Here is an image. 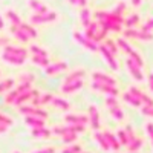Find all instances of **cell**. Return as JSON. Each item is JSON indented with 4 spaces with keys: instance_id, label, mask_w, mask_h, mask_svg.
<instances>
[{
    "instance_id": "cell-3",
    "label": "cell",
    "mask_w": 153,
    "mask_h": 153,
    "mask_svg": "<svg viewBox=\"0 0 153 153\" xmlns=\"http://www.w3.org/2000/svg\"><path fill=\"white\" fill-rule=\"evenodd\" d=\"M133 3H135V5H138V3H139V0H133Z\"/></svg>"
},
{
    "instance_id": "cell-2",
    "label": "cell",
    "mask_w": 153,
    "mask_h": 153,
    "mask_svg": "<svg viewBox=\"0 0 153 153\" xmlns=\"http://www.w3.org/2000/svg\"><path fill=\"white\" fill-rule=\"evenodd\" d=\"M80 3H81V5H84V3H86V0H80Z\"/></svg>"
},
{
    "instance_id": "cell-1",
    "label": "cell",
    "mask_w": 153,
    "mask_h": 153,
    "mask_svg": "<svg viewBox=\"0 0 153 153\" xmlns=\"http://www.w3.org/2000/svg\"><path fill=\"white\" fill-rule=\"evenodd\" d=\"M31 5H32V8H35V9H38V11H46L45 5H42V3L35 2V0H32V2H31Z\"/></svg>"
}]
</instances>
